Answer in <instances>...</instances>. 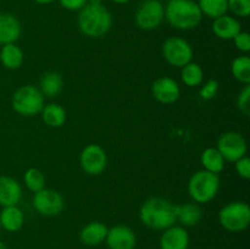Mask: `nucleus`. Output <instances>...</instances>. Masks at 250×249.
Instances as JSON below:
<instances>
[{"label":"nucleus","instance_id":"1","mask_svg":"<svg viewBox=\"0 0 250 249\" xmlns=\"http://www.w3.org/2000/svg\"><path fill=\"white\" fill-rule=\"evenodd\" d=\"M139 219L149 228L166 229L177 222L176 205L164 198H150L142 204Z\"/></svg>","mask_w":250,"mask_h":249},{"label":"nucleus","instance_id":"2","mask_svg":"<svg viewBox=\"0 0 250 249\" xmlns=\"http://www.w3.org/2000/svg\"><path fill=\"white\" fill-rule=\"evenodd\" d=\"M164 19L175 28L187 31L202 22L203 14L198 2L193 0H168L164 6Z\"/></svg>","mask_w":250,"mask_h":249},{"label":"nucleus","instance_id":"3","mask_svg":"<svg viewBox=\"0 0 250 249\" xmlns=\"http://www.w3.org/2000/svg\"><path fill=\"white\" fill-rule=\"evenodd\" d=\"M112 17L104 5L87 4L78 14V27L84 36L100 38L110 31Z\"/></svg>","mask_w":250,"mask_h":249},{"label":"nucleus","instance_id":"4","mask_svg":"<svg viewBox=\"0 0 250 249\" xmlns=\"http://www.w3.org/2000/svg\"><path fill=\"white\" fill-rule=\"evenodd\" d=\"M220 189V177L209 171H197L188 182V193L198 204H205L216 197Z\"/></svg>","mask_w":250,"mask_h":249},{"label":"nucleus","instance_id":"5","mask_svg":"<svg viewBox=\"0 0 250 249\" xmlns=\"http://www.w3.org/2000/svg\"><path fill=\"white\" fill-rule=\"evenodd\" d=\"M221 226L229 232H242L250 224V208L244 202H232L225 205L219 212Z\"/></svg>","mask_w":250,"mask_h":249},{"label":"nucleus","instance_id":"6","mask_svg":"<svg viewBox=\"0 0 250 249\" xmlns=\"http://www.w3.org/2000/svg\"><path fill=\"white\" fill-rule=\"evenodd\" d=\"M44 95L34 85H23L15 92L12 107L22 116H34L44 107Z\"/></svg>","mask_w":250,"mask_h":249},{"label":"nucleus","instance_id":"7","mask_svg":"<svg viewBox=\"0 0 250 249\" xmlns=\"http://www.w3.org/2000/svg\"><path fill=\"white\" fill-rule=\"evenodd\" d=\"M163 56L171 66L182 68L192 61L193 48L181 37H170L163 44Z\"/></svg>","mask_w":250,"mask_h":249},{"label":"nucleus","instance_id":"8","mask_svg":"<svg viewBox=\"0 0 250 249\" xmlns=\"http://www.w3.org/2000/svg\"><path fill=\"white\" fill-rule=\"evenodd\" d=\"M137 26L144 31L158 28L164 20V5L160 0H144L136 12Z\"/></svg>","mask_w":250,"mask_h":249},{"label":"nucleus","instance_id":"9","mask_svg":"<svg viewBox=\"0 0 250 249\" xmlns=\"http://www.w3.org/2000/svg\"><path fill=\"white\" fill-rule=\"evenodd\" d=\"M217 150L224 156L225 161L236 163L247 154V142L238 132L229 131L221 134L217 141Z\"/></svg>","mask_w":250,"mask_h":249},{"label":"nucleus","instance_id":"10","mask_svg":"<svg viewBox=\"0 0 250 249\" xmlns=\"http://www.w3.org/2000/svg\"><path fill=\"white\" fill-rule=\"evenodd\" d=\"M33 207L44 216H56L65 208V200L59 192L43 188L33 195Z\"/></svg>","mask_w":250,"mask_h":249},{"label":"nucleus","instance_id":"11","mask_svg":"<svg viewBox=\"0 0 250 249\" xmlns=\"http://www.w3.org/2000/svg\"><path fill=\"white\" fill-rule=\"evenodd\" d=\"M80 164L85 173L90 176H98L104 172L106 168V153L98 144H88L81 153Z\"/></svg>","mask_w":250,"mask_h":249},{"label":"nucleus","instance_id":"12","mask_svg":"<svg viewBox=\"0 0 250 249\" xmlns=\"http://www.w3.org/2000/svg\"><path fill=\"white\" fill-rule=\"evenodd\" d=\"M109 249H134L137 244V237L133 229L125 225H116L107 229L105 238Z\"/></svg>","mask_w":250,"mask_h":249},{"label":"nucleus","instance_id":"13","mask_svg":"<svg viewBox=\"0 0 250 249\" xmlns=\"http://www.w3.org/2000/svg\"><path fill=\"white\" fill-rule=\"evenodd\" d=\"M151 93L159 103L168 105L177 102L181 95V89L178 83L173 78L160 77L154 81L151 85Z\"/></svg>","mask_w":250,"mask_h":249},{"label":"nucleus","instance_id":"14","mask_svg":"<svg viewBox=\"0 0 250 249\" xmlns=\"http://www.w3.org/2000/svg\"><path fill=\"white\" fill-rule=\"evenodd\" d=\"M189 247V234L182 226H171L164 229L160 238L161 249H188Z\"/></svg>","mask_w":250,"mask_h":249},{"label":"nucleus","instance_id":"15","mask_svg":"<svg viewBox=\"0 0 250 249\" xmlns=\"http://www.w3.org/2000/svg\"><path fill=\"white\" fill-rule=\"evenodd\" d=\"M242 31L241 22L229 15H222L214 20L212 32L215 36L224 41H231Z\"/></svg>","mask_w":250,"mask_h":249},{"label":"nucleus","instance_id":"16","mask_svg":"<svg viewBox=\"0 0 250 249\" xmlns=\"http://www.w3.org/2000/svg\"><path fill=\"white\" fill-rule=\"evenodd\" d=\"M21 36V23L11 14H0V44H14Z\"/></svg>","mask_w":250,"mask_h":249},{"label":"nucleus","instance_id":"17","mask_svg":"<svg viewBox=\"0 0 250 249\" xmlns=\"http://www.w3.org/2000/svg\"><path fill=\"white\" fill-rule=\"evenodd\" d=\"M22 188L16 180L6 176L0 177V205L11 207L17 205L21 200Z\"/></svg>","mask_w":250,"mask_h":249},{"label":"nucleus","instance_id":"18","mask_svg":"<svg viewBox=\"0 0 250 249\" xmlns=\"http://www.w3.org/2000/svg\"><path fill=\"white\" fill-rule=\"evenodd\" d=\"M107 226L103 222L93 221L85 225L80 232V239L88 247L99 246L105 241L107 234Z\"/></svg>","mask_w":250,"mask_h":249},{"label":"nucleus","instance_id":"19","mask_svg":"<svg viewBox=\"0 0 250 249\" xmlns=\"http://www.w3.org/2000/svg\"><path fill=\"white\" fill-rule=\"evenodd\" d=\"M0 224L1 228L7 232H17L22 228L24 224L23 211L17 205L5 207L0 214Z\"/></svg>","mask_w":250,"mask_h":249},{"label":"nucleus","instance_id":"20","mask_svg":"<svg viewBox=\"0 0 250 249\" xmlns=\"http://www.w3.org/2000/svg\"><path fill=\"white\" fill-rule=\"evenodd\" d=\"M203 219V210L195 203L176 205V220L183 226H195Z\"/></svg>","mask_w":250,"mask_h":249},{"label":"nucleus","instance_id":"21","mask_svg":"<svg viewBox=\"0 0 250 249\" xmlns=\"http://www.w3.org/2000/svg\"><path fill=\"white\" fill-rule=\"evenodd\" d=\"M0 60L6 68L16 70V68L21 67L22 62H23V53H22L21 48L15 43L5 44L0 50Z\"/></svg>","mask_w":250,"mask_h":249},{"label":"nucleus","instance_id":"22","mask_svg":"<svg viewBox=\"0 0 250 249\" xmlns=\"http://www.w3.org/2000/svg\"><path fill=\"white\" fill-rule=\"evenodd\" d=\"M41 114L44 124H48L49 127H54V128H59L66 121V110L61 105L54 104V103L44 105Z\"/></svg>","mask_w":250,"mask_h":249},{"label":"nucleus","instance_id":"23","mask_svg":"<svg viewBox=\"0 0 250 249\" xmlns=\"http://www.w3.org/2000/svg\"><path fill=\"white\" fill-rule=\"evenodd\" d=\"M200 161L205 171L212 173H221L225 168V159L216 148L205 149L200 156Z\"/></svg>","mask_w":250,"mask_h":249},{"label":"nucleus","instance_id":"24","mask_svg":"<svg viewBox=\"0 0 250 249\" xmlns=\"http://www.w3.org/2000/svg\"><path fill=\"white\" fill-rule=\"evenodd\" d=\"M63 80L62 76L59 72H48L42 77L41 80V92L44 97L54 98L60 94L62 90Z\"/></svg>","mask_w":250,"mask_h":249},{"label":"nucleus","instance_id":"25","mask_svg":"<svg viewBox=\"0 0 250 249\" xmlns=\"http://www.w3.org/2000/svg\"><path fill=\"white\" fill-rule=\"evenodd\" d=\"M198 6L203 15L214 20L229 11L227 0H198Z\"/></svg>","mask_w":250,"mask_h":249},{"label":"nucleus","instance_id":"26","mask_svg":"<svg viewBox=\"0 0 250 249\" xmlns=\"http://www.w3.org/2000/svg\"><path fill=\"white\" fill-rule=\"evenodd\" d=\"M204 80V71L198 63L188 62L182 67V82L188 87H198Z\"/></svg>","mask_w":250,"mask_h":249},{"label":"nucleus","instance_id":"27","mask_svg":"<svg viewBox=\"0 0 250 249\" xmlns=\"http://www.w3.org/2000/svg\"><path fill=\"white\" fill-rule=\"evenodd\" d=\"M231 71L233 77L243 84H250V59L249 56H238L232 61Z\"/></svg>","mask_w":250,"mask_h":249},{"label":"nucleus","instance_id":"28","mask_svg":"<svg viewBox=\"0 0 250 249\" xmlns=\"http://www.w3.org/2000/svg\"><path fill=\"white\" fill-rule=\"evenodd\" d=\"M24 183H26L27 188L32 190L33 193L39 192L43 188H45V177H44L43 172L36 167H31L26 171L24 173Z\"/></svg>","mask_w":250,"mask_h":249},{"label":"nucleus","instance_id":"29","mask_svg":"<svg viewBox=\"0 0 250 249\" xmlns=\"http://www.w3.org/2000/svg\"><path fill=\"white\" fill-rule=\"evenodd\" d=\"M229 10L238 17H248L250 15V0H227Z\"/></svg>","mask_w":250,"mask_h":249},{"label":"nucleus","instance_id":"30","mask_svg":"<svg viewBox=\"0 0 250 249\" xmlns=\"http://www.w3.org/2000/svg\"><path fill=\"white\" fill-rule=\"evenodd\" d=\"M237 107L242 114L248 116L250 114V85L246 84L237 98Z\"/></svg>","mask_w":250,"mask_h":249},{"label":"nucleus","instance_id":"31","mask_svg":"<svg viewBox=\"0 0 250 249\" xmlns=\"http://www.w3.org/2000/svg\"><path fill=\"white\" fill-rule=\"evenodd\" d=\"M217 92H219V82L215 80H210L200 89V97L204 100H210L216 97Z\"/></svg>","mask_w":250,"mask_h":249},{"label":"nucleus","instance_id":"32","mask_svg":"<svg viewBox=\"0 0 250 249\" xmlns=\"http://www.w3.org/2000/svg\"><path fill=\"white\" fill-rule=\"evenodd\" d=\"M232 41L234 42V45L242 53H248L250 51V36L248 32H239Z\"/></svg>","mask_w":250,"mask_h":249},{"label":"nucleus","instance_id":"33","mask_svg":"<svg viewBox=\"0 0 250 249\" xmlns=\"http://www.w3.org/2000/svg\"><path fill=\"white\" fill-rule=\"evenodd\" d=\"M236 171L242 178L249 180L250 178V159L243 156L236 161Z\"/></svg>","mask_w":250,"mask_h":249},{"label":"nucleus","instance_id":"34","mask_svg":"<svg viewBox=\"0 0 250 249\" xmlns=\"http://www.w3.org/2000/svg\"><path fill=\"white\" fill-rule=\"evenodd\" d=\"M59 1L63 9L70 11H80L88 4V0H59Z\"/></svg>","mask_w":250,"mask_h":249},{"label":"nucleus","instance_id":"35","mask_svg":"<svg viewBox=\"0 0 250 249\" xmlns=\"http://www.w3.org/2000/svg\"><path fill=\"white\" fill-rule=\"evenodd\" d=\"M34 1L38 2V4L45 5V4H51V2H54L55 0H34Z\"/></svg>","mask_w":250,"mask_h":249},{"label":"nucleus","instance_id":"36","mask_svg":"<svg viewBox=\"0 0 250 249\" xmlns=\"http://www.w3.org/2000/svg\"><path fill=\"white\" fill-rule=\"evenodd\" d=\"M88 4H92V5H102V4H103V0H88Z\"/></svg>","mask_w":250,"mask_h":249},{"label":"nucleus","instance_id":"37","mask_svg":"<svg viewBox=\"0 0 250 249\" xmlns=\"http://www.w3.org/2000/svg\"><path fill=\"white\" fill-rule=\"evenodd\" d=\"M111 1L116 2V4H127V2H129L131 0H111Z\"/></svg>","mask_w":250,"mask_h":249},{"label":"nucleus","instance_id":"38","mask_svg":"<svg viewBox=\"0 0 250 249\" xmlns=\"http://www.w3.org/2000/svg\"><path fill=\"white\" fill-rule=\"evenodd\" d=\"M0 249H7V247L5 246V244L2 243V242H0Z\"/></svg>","mask_w":250,"mask_h":249},{"label":"nucleus","instance_id":"39","mask_svg":"<svg viewBox=\"0 0 250 249\" xmlns=\"http://www.w3.org/2000/svg\"><path fill=\"white\" fill-rule=\"evenodd\" d=\"M0 231H1V224H0Z\"/></svg>","mask_w":250,"mask_h":249},{"label":"nucleus","instance_id":"40","mask_svg":"<svg viewBox=\"0 0 250 249\" xmlns=\"http://www.w3.org/2000/svg\"><path fill=\"white\" fill-rule=\"evenodd\" d=\"M142 1H144V0H142Z\"/></svg>","mask_w":250,"mask_h":249}]
</instances>
